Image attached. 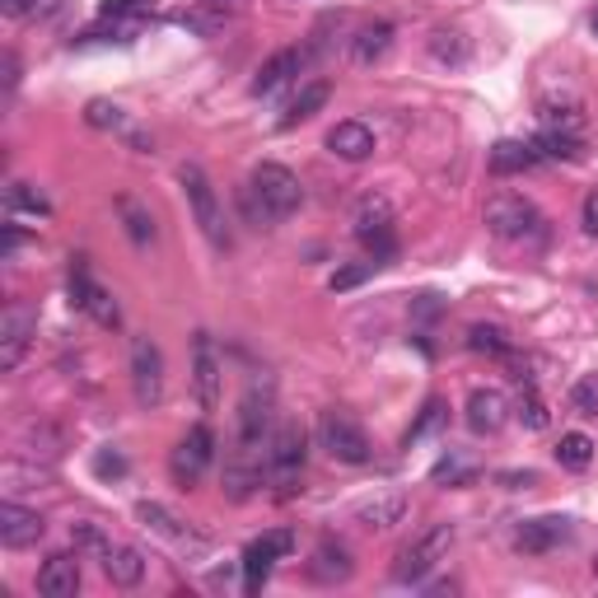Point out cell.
<instances>
[{
  "mask_svg": "<svg viewBox=\"0 0 598 598\" xmlns=\"http://www.w3.org/2000/svg\"><path fill=\"white\" fill-rule=\"evenodd\" d=\"M570 407L580 416H598V374H580L570 388Z\"/></svg>",
  "mask_w": 598,
  "mask_h": 598,
  "instance_id": "e575fe53",
  "label": "cell"
},
{
  "mask_svg": "<svg viewBox=\"0 0 598 598\" xmlns=\"http://www.w3.org/2000/svg\"><path fill=\"white\" fill-rule=\"evenodd\" d=\"M61 445H65V439L52 430V426H29L24 430V439H19V454H24L29 463H38V458H61Z\"/></svg>",
  "mask_w": 598,
  "mask_h": 598,
  "instance_id": "f546056e",
  "label": "cell"
},
{
  "mask_svg": "<svg viewBox=\"0 0 598 598\" xmlns=\"http://www.w3.org/2000/svg\"><path fill=\"white\" fill-rule=\"evenodd\" d=\"M327 150L337 154V160H346V164H365L374 154V131L365 122H337L327 131Z\"/></svg>",
  "mask_w": 598,
  "mask_h": 598,
  "instance_id": "d6986e66",
  "label": "cell"
},
{
  "mask_svg": "<svg viewBox=\"0 0 598 598\" xmlns=\"http://www.w3.org/2000/svg\"><path fill=\"white\" fill-rule=\"evenodd\" d=\"M304 458H308V435L295 420H281L272 430V449H267V482L276 486L281 500H291L304 482Z\"/></svg>",
  "mask_w": 598,
  "mask_h": 598,
  "instance_id": "7a4b0ae2",
  "label": "cell"
},
{
  "mask_svg": "<svg viewBox=\"0 0 598 598\" xmlns=\"http://www.w3.org/2000/svg\"><path fill=\"white\" fill-rule=\"evenodd\" d=\"M14 84H19V57L6 52V90H14Z\"/></svg>",
  "mask_w": 598,
  "mask_h": 598,
  "instance_id": "bcb514c9",
  "label": "cell"
},
{
  "mask_svg": "<svg viewBox=\"0 0 598 598\" xmlns=\"http://www.w3.org/2000/svg\"><path fill=\"white\" fill-rule=\"evenodd\" d=\"M38 337V308L29 300H14L6 314H0V369H19V361H24V351L33 346Z\"/></svg>",
  "mask_w": 598,
  "mask_h": 598,
  "instance_id": "30bf717a",
  "label": "cell"
},
{
  "mask_svg": "<svg viewBox=\"0 0 598 598\" xmlns=\"http://www.w3.org/2000/svg\"><path fill=\"white\" fill-rule=\"evenodd\" d=\"M557 463H561L566 473H585L589 463H594V439L580 435V430H566L561 445H557Z\"/></svg>",
  "mask_w": 598,
  "mask_h": 598,
  "instance_id": "4dcf8cb0",
  "label": "cell"
},
{
  "mask_svg": "<svg viewBox=\"0 0 598 598\" xmlns=\"http://www.w3.org/2000/svg\"><path fill=\"white\" fill-rule=\"evenodd\" d=\"M71 543H75V551H90V557H108V547H113V543H108L103 538V528L99 524H90V519H80V524H71Z\"/></svg>",
  "mask_w": 598,
  "mask_h": 598,
  "instance_id": "836d02e7",
  "label": "cell"
},
{
  "mask_svg": "<svg viewBox=\"0 0 598 598\" xmlns=\"http://www.w3.org/2000/svg\"><path fill=\"white\" fill-rule=\"evenodd\" d=\"M332 99V84L327 80H314V84H304L300 90V99L285 108V118H281V131H291V126H300V122H308V118H318V108Z\"/></svg>",
  "mask_w": 598,
  "mask_h": 598,
  "instance_id": "4316f807",
  "label": "cell"
},
{
  "mask_svg": "<svg viewBox=\"0 0 598 598\" xmlns=\"http://www.w3.org/2000/svg\"><path fill=\"white\" fill-rule=\"evenodd\" d=\"M65 291H71V304L80 308V314H90L99 327H118V323H122V308H118L113 291H103V285L90 276V262H84V257H75V262H71Z\"/></svg>",
  "mask_w": 598,
  "mask_h": 598,
  "instance_id": "52a82bcc",
  "label": "cell"
},
{
  "mask_svg": "<svg viewBox=\"0 0 598 598\" xmlns=\"http://www.w3.org/2000/svg\"><path fill=\"white\" fill-rule=\"evenodd\" d=\"M308 575H314L318 585H346L351 575H356V561H351V547L323 538V543L314 547V561H308Z\"/></svg>",
  "mask_w": 598,
  "mask_h": 598,
  "instance_id": "ac0fdd59",
  "label": "cell"
},
{
  "mask_svg": "<svg viewBox=\"0 0 598 598\" xmlns=\"http://www.w3.org/2000/svg\"><path fill=\"white\" fill-rule=\"evenodd\" d=\"M430 57L458 65V61H468V42H463L458 29H435V33H430Z\"/></svg>",
  "mask_w": 598,
  "mask_h": 598,
  "instance_id": "d6a6232c",
  "label": "cell"
},
{
  "mask_svg": "<svg viewBox=\"0 0 598 598\" xmlns=\"http://www.w3.org/2000/svg\"><path fill=\"white\" fill-rule=\"evenodd\" d=\"M430 477H435V482H468L473 473H468V468H463V463H458V458H445V463H439V468H435Z\"/></svg>",
  "mask_w": 598,
  "mask_h": 598,
  "instance_id": "ee69618b",
  "label": "cell"
},
{
  "mask_svg": "<svg viewBox=\"0 0 598 598\" xmlns=\"http://www.w3.org/2000/svg\"><path fill=\"white\" fill-rule=\"evenodd\" d=\"M94 477H103V482L126 477V458H122L118 449H99V454H94Z\"/></svg>",
  "mask_w": 598,
  "mask_h": 598,
  "instance_id": "ab89813d",
  "label": "cell"
},
{
  "mask_svg": "<svg viewBox=\"0 0 598 598\" xmlns=\"http://www.w3.org/2000/svg\"><path fill=\"white\" fill-rule=\"evenodd\" d=\"M211 458H215V435H211V426H192V430L179 439V445H173V454H169L173 482H179V486H196V482L206 477Z\"/></svg>",
  "mask_w": 598,
  "mask_h": 598,
  "instance_id": "8fae6325",
  "label": "cell"
},
{
  "mask_svg": "<svg viewBox=\"0 0 598 598\" xmlns=\"http://www.w3.org/2000/svg\"><path fill=\"white\" fill-rule=\"evenodd\" d=\"M118 215L126 225V239L136 243V249H150L154 243V220H150V211L136 202V196H118Z\"/></svg>",
  "mask_w": 598,
  "mask_h": 598,
  "instance_id": "f1b7e54d",
  "label": "cell"
},
{
  "mask_svg": "<svg viewBox=\"0 0 598 598\" xmlns=\"http://www.w3.org/2000/svg\"><path fill=\"white\" fill-rule=\"evenodd\" d=\"M308 65V57L300 52V48H285V52H276L267 65H262V71L253 75V94L257 99H272V94H281L285 84H295L300 80V71Z\"/></svg>",
  "mask_w": 598,
  "mask_h": 598,
  "instance_id": "e0dca14e",
  "label": "cell"
},
{
  "mask_svg": "<svg viewBox=\"0 0 598 598\" xmlns=\"http://www.w3.org/2000/svg\"><path fill=\"white\" fill-rule=\"evenodd\" d=\"M519 420H524L528 430H547V420H551V416H547V403H543V397H538L534 388L524 393V403H519Z\"/></svg>",
  "mask_w": 598,
  "mask_h": 598,
  "instance_id": "f35d334b",
  "label": "cell"
},
{
  "mask_svg": "<svg viewBox=\"0 0 598 598\" xmlns=\"http://www.w3.org/2000/svg\"><path fill=\"white\" fill-rule=\"evenodd\" d=\"M42 534H48V524H42V515L38 509H29V505H19V500H6L0 505V543L6 547H33Z\"/></svg>",
  "mask_w": 598,
  "mask_h": 598,
  "instance_id": "2e32d148",
  "label": "cell"
},
{
  "mask_svg": "<svg viewBox=\"0 0 598 598\" xmlns=\"http://www.w3.org/2000/svg\"><path fill=\"white\" fill-rule=\"evenodd\" d=\"M318 445L327 449V458L351 463V468H361V463L374 458L365 426H361V420L351 416V412H342V407H327V412L318 416Z\"/></svg>",
  "mask_w": 598,
  "mask_h": 598,
  "instance_id": "5b68a950",
  "label": "cell"
},
{
  "mask_svg": "<svg viewBox=\"0 0 598 598\" xmlns=\"http://www.w3.org/2000/svg\"><path fill=\"white\" fill-rule=\"evenodd\" d=\"M534 145H538L543 160H580V154H585V141L580 136H566V131H543Z\"/></svg>",
  "mask_w": 598,
  "mask_h": 598,
  "instance_id": "1f68e13d",
  "label": "cell"
},
{
  "mask_svg": "<svg viewBox=\"0 0 598 598\" xmlns=\"http://www.w3.org/2000/svg\"><path fill=\"white\" fill-rule=\"evenodd\" d=\"M179 183L187 192V206H192V220L202 225V234L211 239V249H230V225H225V211H220V196L206 179L202 164H183L179 169Z\"/></svg>",
  "mask_w": 598,
  "mask_h": 598,
  "instance_id": "277c9868",
  "label": "cell"
},
{
  "mask_svg": "<svg viewBox=\"0 0 598 598\" xmlns=\"http://www.w3.org/2000/svg\"><path fill=\"white\" fill-rule=\"evenodd\" d=\"M10 211H33V215H48L52 206H48V196L33 192L29 183H14V187H10Z\"/></svg>",
  "mask_w": 598,
  "mask_h": 598,
  "instance_id": "8d00e7d4",
  "label": "cell"
},
{
  "mask_svg": "<svg viewBox=\"0 0 598 598\" xmlns=\"http://www.w3.org/2000/svg\"><path fill=\"white\" fill-rule=\"evenodd\" d=\"M136 519H141L145 528H154L160 538H173V543H196V538H192V528H187L179 515H173V509H164L160 500H141V505H136Z\"/></svg>",
  "mask_w": 598,
  "mask_h": 598,
  "instance_id": "d4e9b609",
  "label": "cell"
},
{
  "mask_svg": "<svg viewBox=\"0 0 598 598\" xmlns=\"http://www.w3.org/2000/svg\"><path fill=\"white\" fill-rule=\"evenodd\" d=\"M496 482L509 486V491H528V486H538V473H500Z\"/></svg>",
  "mask_w": 598,
  "mask_h": 598,
  "instance_id": "f6af8a7d",
  "label": "cell"
},
{
  "mask_svg": "<svg viewBox=\"0 0 598 598\" xmlns=\"http://www.w3.org/2000/svg\"><path fill=\"white\" fill-rule=\"evenodd\" d=\"M505 420H509L505 393H500V388H473V397H468V426H473L477 435H496Z\"/></svg>",
  "mask_w": 598,
  "mask_h": 598,
  "instance_id": "ffe728a7",
  "label": "cell"
},
{
  "mask_svg": "<svg viewBox=\"0 0 598 598\" xmlns=\"http://www.w3.org/2000/svg\"><path fill=\"white\" fill-rule=\"evenodd\" d=\"M594 33H598V14H594Z\"/></svg>",
  "mask_w": 598,
  "mask_h": 598,
  "instance_id": "681fc988",
  "label": "cell"
},
{
  "mask_svg": "<svg viewBox=\"0 0 598 598\" xmlns=\"http://www.w3.org/2000/svg\"><path fill=\"white\" fill-rule=\"evenodd\" d=\"M486 230L496 239H528L538 230V206L528 196H515V192H500L486 202Z\"/></svg>",
  "mask_w": 598,
  "mask_h": 598,
  "instance_id": "7c38bea8",
  "label": "cell"
},
{
  "mask_svg": "<svg viewBox=\"0 0 598 598\" xmlns=\"http://www.w3.org/2000/svg\"><path fill=\"white\" fill-rule=\"evenodd\" d=\"M543 160L538 145L534 141H496L491 154H486V164H491L496 179H509V173H524V169H534Z\"/></svg>",
  "mask_w": 598,
  "mask_h": 598,
  "instance_id": "44dd1931",
  "label": "cell"
},
{
  "mask_svg": "<svg viewBox=\"0 0 598 598\" xmlns=\"http://www.w3.org/2000/svg\"><path fill=\"white\" fill-rule=\"evenodd\" d=\"M393 48V24L388 19H374V24H365L356 38H351V61L356 65H374V61H384Z\"/></svg>",
  "mask_w": 598,
  "mask_h": 598,
  "instance_id": "603a6c76",
  "label": "cell"
},
{
  "mask_svg": "<svg viewBox=\"0 0 598 598\" xmlns=\"http://www.w3.org/2000/svg\"><path fill=\"white\" fill-rule=\"evenodd\" d=\"M374 267H379V262H361V267H342L337 276L327 281V291H351V285H361V281H369L374 276Z\"/></svg>",
  "mask_w": 598,
  "mask_h": 598,
  "instance_id": "60d3db41",
  "label": "cell"
},
{
  "mask_svg": "<svg viewBox=\"0 0 598 598\" xmlns=\"http://www.w3.org/2000/svg\"><path fill=\"white\" fill-rule=\"evenodd\" d=\"M42 598H75L80 594V551H52L38 570Z\"/></svg>",
  "mask_w": 598,
  "mask_h": 598,
  "instance_id": "5bb4252c",
  "label": "cell"
},
{
  "mask_svg": "<svg viewBox=\"0 0 598 598\" xmlns=\"http://www.w3.org/2000/svg\"><path fill=\"white\" fill-rule=\"evenodd\" d=\"M192 388H196L202 412L220 407V356H215L211 332H196V337H192Z\"/></svg>",
  "mask_w": 598,
  "mask_h": 598,
  "instance_id": "4fadbf2b",
  "label": "cell"
},
{
  "mask_svg": "<svg viewBox=\"0 0 598 598\" xmlns=\"http://www.w3.org/2000/svg\"><path fill=\"white\" fill-rule=\"evenodd\" d=\"M206 6H215V10H239L243 0H206Z\"/></svg>",
  "mask_w": 598,
  "mask_h": 598,
  "instance_id": "7dc6e473",
  "label": "cell"
},
{
  "mask_svg": "<svg viewBox=\"0 0 598 598\" xmlns=\"http://www.w3.org/2000/svg\"><path fill=\"white\" fill-rule=\"evenodd\" d=\"M356 519L365 528H393V524H403L407 519V496L403 491H388V496H374L356 509Z\"/></svg>",
  "mask_w": 598,
  "mask_h": 598,
  "instance_id": "484cf974",
  "label": "cell"
},
{
  "mask_svg": "<svg viewBox=\"0 0 598 598\" xmlns=\"http://www.w3.org/2000/svg\"><path fill=\"white\" fill-rule=\"evenodd\" d=\"M449 547H454V524H430V528H420V534H416L407 547H397V557H393V580H397V585L426 580V575L449 557Z\"/></svg>",
  "mask_w": 598,
  "mask_h": 598,
  "instance_id": "3957f363",
  "label": "cell"
},
{
  "mask_svg": "<svg viewBox=\"0 0 598 598\" xmlns=\"http://www.w3.org/2000/svg\"><path fill=\"white\" fill-rule=\"evenodd\" d=\"M295 551V534L291 528H272V534L253 538L249 547H243V589L257 594L262 585H267V575L276 561H285Z\"/></svg>",
  "mask_w": 598,
  "mask_h": 598,
  "instance_id": "9c48e42d",
  "label": "cell"
},
{
  "mask_svg": "<svg viewBox=\"0 0 598 598\" xmlns=\"http://www.w3.org/2000/svg\"><path fill=\"white\" fill-rule=\"evenodd\" d=\"M0 10H6L10 19H29V14L48 10V0H0Z\"/></svg>",
  "mask_w": 598,
  "mask_h": 598,
  "instance_id": "b9f144b4",
  "label": "cell"
},
{
  "mask_svg": "<svg viewBox=\"0 0 598 598\" xmlns=\"http://www.w3.org/2000/svg\"><path fill=\"white\" fill-rule=\"evenodd\" d=\"M84 122H90V126H99V131H108V126H122L126 118H122V108L118 103H108V99H94L90 108H84Z\"/></svg>",
  "mask_w": 598,
  "mask_h": 598,
  "instance_id": "d590c367",
  "label": "cell"
},
{
  "mask_svg": "<svg viewBox=\"0 0 598 598\" xmlns=\"http://www.w3.org/2000/svg\"><path fill=\"white\" fill-rule=\"evenodd\" d=\"M439 420H445V403H439V397H430V403H426V412H420V420H416V426L407 430V439H403V445L412 449L420 435H430V430L439 426Z\"/></svg>",
  "mask_w": 598,
  "mask_h": 598,
  "instance_id": "74e56055",
  "label": "cell"
},
{
  "mask_svg": "<svg viewBox=\"0 0 598 598\" xmlns=\"http://www.w3.org/2000/svg\"><path fill=\"white\" fill-rule=\"evenodd\" d=\"M594 575H598V551H594Z\"/></svg>",
  "mask_w": 598,
  "mask_h": 598,
  "instance_id": "c3c4849f",
  "label": "cell"
},
{
  "mask_svg": "<svg viewBox=\"0 0 598 598\" xmlns=\"http://www.w3.org/2000/svg\"><path fill=\"white\" fill-rule=\"evenodd\" d=\"M468 351H477V356H515V337H509L500 323H473Z\"/></svg>",
  "mask_w": 598,
  "mask_h": 598,
  "instance_id": "83f0119b",
  "label": "cell"
},
{
  "mask_svg": "<svg viewBox=\"0 0 598 598\" xmlns=\"http://www.w3.org/2000/svg\"><path fill=\"white\" fill-rule=\"evenodd\" d=\"M103 575L113 580L118 589H136L145 580V557L136 547H108V557H103Z\"/></svg>",
  "mask_w": 598,
  "mask_h": 598,
  "instance_id": "cb8c5ba5",
  "label": "cell"
},
{
  "mask_svg": "<svg viewBox=\"0 0 598 598\" xmlns=\"http://www.w3.org/2000/svg\"><path fill=\"white\" fill-rule=\"evenodd\" d=\"M131 393L150 412L164 403V351L154 346V337H131Z\"/></svg>",
  "mask_w": 598,
  "mask_h": 598,
  "instance_id": "ba28073f",
  "label": "cell"
},
{
  "mask_svg": "<svg viewBox=\"0 0 598 598\" xmlns=\"http://www.w3.org/2000/svg\"><path fill=\"white\" fill-rule=\"evenodd\" d=\"M356 239L369 249V257L384 262L397 253V239H393V206H388V196H379V192H369V196H361V206H356Z\"/></svg>",
  "mask_w": 598,
  "mask_h": 598,
  "instance_id": "8992f818",
  "label": "cell"
},
{
  "mask_svg": "<svg viewBox=\"0 0 598 598\" xmlns=\"http://www.w3.org/2000/svg\"><path fill=\"white\" fill-rule=\"evenodd\" d=\"M570 534H575V524L566 515H543V519H524L515 543H519V551H528V557H543V551L570 543Z\"/></svg>",
  "mask_w": 598,
  "mask_h": 598,
  "instance_id": "9a60e30c",
  "label": "cell"
},
{
  "mask_svg": "<svg viewBox=\"0 0 598 598\" xmlns=\"http://www.w3.org/2000/svg\"><path fill=\"white\" fill-rule=\"evenodd\" d=\"M243 202H249L257 225H276V220L300 211L304 187H300V179L285 164H257L249 187H243Z\"/></svg>",
  "mask_w": 598,
  "mask_h": 598,
  "instance_id": "6da1fadb",
  "label": "cell"
},
{
  "mask_svg": "<svg viewBox=\"0 0 598 598\" xmlns=\"http://www.w3.org/2000/svg\"><path fill=\"white\" fill-rule=\"evenodd\" d=\"M580 215H585V234H589V239H598V187H589V192H585Z\"/></svg>",
  "mask_w": 598,
  "mask_h": 598,
  "instance_id": "7bdbcfd3",
  "label": "cell"
},
{
  "mask_svg": "<svg viewBox=\"0 0 598 598\" xmlns=\"http://www.w3.org/2000/svg\"><path fill=\"white\" fill-rule=\"evenodd\" d=\"M543 131H566V136H585V108L580 99H543L538 103Z\"/></svg>",
  "mask_w": 598,
  "mask_h": 598,
  "instance_id": "7402d4cb",
  "label": "cell"
}]
</instances>
